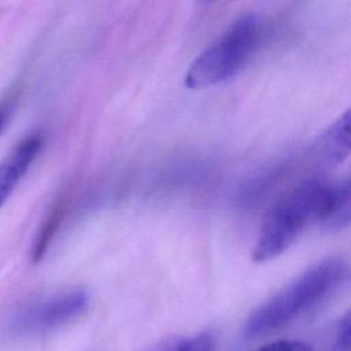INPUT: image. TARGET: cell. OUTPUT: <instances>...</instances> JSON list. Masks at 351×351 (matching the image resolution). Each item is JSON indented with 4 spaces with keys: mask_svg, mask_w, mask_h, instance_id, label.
<instances>
[{
    "mask_svg": "<svg viewBox=\"0 0 351 351\" xmlns=\"http://www.w3.org/2000/svg\"><path fill=\"white\" fill-rule=\"evenodd\" d=\"M337 184L321 178L306 180L266 213L259 228L252 261L266 262L287 251L314 222H325L333 208Z\"/></svg>",
    "mask_w": 351,
    "mask_h": 351,
    "instance_id": "6da1fadb",
    "label": "cell"
},
{
    "mask_svg": "<svg viewBox=\"0 0 351 351\" xmlns=\"http://www.w3.org/2000/svg\"><path fill=\"white\" fill-rule=\"evenodd\" d=\"M350 273L348 263L339 258L313 265L248 317L244 335L259 337L293 322L341 288Z\"/></svg>",
    "mask_w": 351,
    "mask_h": 351,
    "instance_id": "7a4b0ae2",
    "label": "cell"
},
{
    "mask_svg": "<svg viewBox=\"0 0 351 351\" xmlns=\"http://www.w3.org/2000/svg\"><path fill=\"white\" fill-rule=\"evenodd\" d=\"M269 33L270 29L259 14L240 15L189 66L185 85L200 89L237 75L266 43Z\"/></svg>",
    "mask_w": 351,
    "mask_h": 351,
    "instance_id": "3957f363",
    "label": "cell"
},
{
    "mask_svg": "<svg viewBox=\"0 0 351 351\" xmlns=\"http://www.w3.org/2000/svg\"><path fill=\"white\" fill-rule=\"evenodd\" d=\"M89 295L85 289H74L22 311L14 326L19 332H43L58 328L85 311Z\"/></svg>",
    "mask_w": 351,
    "mask_h": 351,
    "instance_id": "277c9868",
    "label": "cell"
},
{
    "mask_svg": "<svg viewBox=\"0 0 351 351\" xmlns=\"http://www.w3.org/2000/svg\"><path fill=\"white\" fill-rule=\"evenodd\" d=\"M43 147V136L29 134L21 140L0 163V206L25 176Z\"/></svg>",
    "mask_w": 351,
    "mask_h": 351,
    "instance_id": "5b68a950",
    "label": "cell"
},
{
    "mask_svg": "<svg viewBox=\"0 0 351 351\" xmlns=\"http://www.w3.org/2000/svg\"><path fill=\"white\" fill-rule=\"evenodd\" d=\"M351 154V106L322 133L314 147L317 165L330 167Z\"/></svg>",
    "mask_w": 351,
    "mask_h": 351,
    "instance_id": "8992f818",
    "label": "cell"
},
{
    "mask_svg": "<svg viewBox=\"0 0 351 351\" xmlns=\"http://www.w3.org/2000/svg\"><path fill=\"white\" fill-rule=\"evenodd\" d=\"M351 223V177L337 184L333 208L324 222L328 229H343Z\"/></svg>",
    "mask_w": 351,
    "mask_h": 351,
    "instance_id": "52a82bcc",
    "label": "cell"
},
{
    "mask_svg": "<svg viewBox=\"0 0 351 351\" xmlns=\"http://www.w3.org/2000/svg\"><path fill=\"white\" fill-rule=\"evenodd\" d=\"M63 211H64V202L60 200L49 213V215L45 218L38 234H37V239L34 240V245H33V251H32V256H33V261L37 262L41 259V256L45 254L47 248H48V244L51 243L55 232L58 230V226L62 221V217H63Z\"/></svg>",
    "mask_w": 351,
    "mask_h": 351,
    "instance_id": "ba28073f",
    "label": "cell"
},
{
    "mask_svg": "<svg viewBox=\"0 0 351 351\" xmlns=\"http://www.w3.org/2000/svg\"><path fill=\"white\" fill-rule=\"evenodd\" d=\"M214 339L210 333L203 332L186 339H182L163 351H213Z\"/></svg>",
    "mask_w": 351,
    "mask_h": 351,
    "instance_id": "9c48e42d",
    "label": "cell"
},
{
    "mask_svg": "<svg viewBox=\"0 0 351 351\" xmlns=\"http://www.w3.org/2000/svg\"><path fill=\"white\" fill-rule=\"evenodd\" d=\"M333 347L335 351H351V308L339 319Z\"/></svg>",
    "mask_w": 351,
    "mask_h": 351,
    "instance_id": "30bf717a",
    "label": "cell"
},
{
    "mask_svg": "<svg viewBox=\"0 0 351 351\" xmlns=\"http://www.w3.org/2000/svg\"><path fill=\"white\" fill-rule=\"evenodd\" d=\"M252 351H313V348L307 343L298 340H277Z\"/></svg>",
    "mask_w": 351,
    "mask_h": 351,
    "instance_id": "8fae6325",
    "label": "cell"
},
{
    "mask_svg": "<svg viewBox=\"0 0 351 351\" xmlns=\"http://www.w3.org/2000/svg\"><path fill=\"white\" fill-rule=\"evenodd\" d=\"M5 119H7V111L4 107H0V133L4 128V123H5Z\"/></svg>",
    "mask_w": 351,
    "mask_h": 351,
    "instance_id": "7c38bea8",
    "label": "cell"
}]
</instances>
